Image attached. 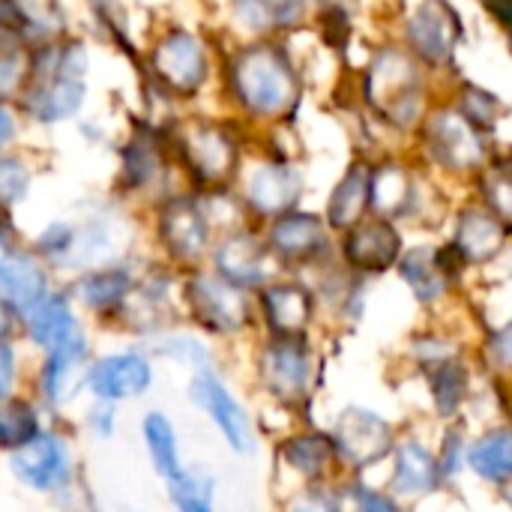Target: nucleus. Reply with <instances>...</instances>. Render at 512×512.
<instances>
[{
    "label": "nucleus",
    "instance_id": "obj_1",
    "mask_svg": "<svg viewBox=\"0 0 512 512\" xmlns=\"http://www.w3.org/2000/svg\"><path fill=\"white\" fill-rule=\"evenodd\" d=\"M252 390L267 408L291 423H315L312 408L321 390V354L312 336L261 333L249 357Z\"/></svg>",
    "mask_w": 512,
    "mask_h": 512
},
{
    "label": "nucleus",
    "instance_id": "obj_2",
    "mask_svg": "<svg viewBox=\"0 0 512 512\" xmlns=\"http://www.w3.org/2000/svg\"><path fill=\"white\" fill-rule=\"evenodd\" d=\"M180 312L183 324L213 345H237L258 333L255 294L210 267L180 273Z\"/></svg>",
    "mask_w": 512,
    "mask_h": 512
},
{
    "label": "nucleus",
    "instance_id": "obj_3",
    "mask_svg": "<svg viewBox=\"0 0 512 512\" xmlns=\"http://www.w3.org/2000/svg\"><path fill=\"white\" fill-rule=\"evenodd\" d=\"M3 471L24 495L51 504L60 492L87 474L75 423L51 420L30 444L3 456Z\"/></svg>",
    "mask_w": 512,
    "mask_h": 512
},
{
    "label": "nucleus",
    "instance_id": "obj_4",
    "mask_svg": "<svg viewBox=\"0 0 512 512\" xmlns=\"http://www.w3.org/2000/svg\"><path fill=\"white\" fill-rule=\"evenodd\" d=\"M183 396L186 405L207 420V426L216 432V438L234 459L249 462L261 453L264 444L261 420L240 396V390L231 384L222 363L186 375Z\"/></svg>",
    "mask_w": 512,
    "mask_h": 512
},
{
    "label": "nucleus",
    "instance_id": "obj_5",
    "mask_svg": "<svg viewBox=\"0 0 512 512\" xmlns=\"http://www.w3.org/2000/svg\"><path fill=\"white\" fill-rule=\"evenodd\" d=\"M228 84L240 108L261 120H282L300 102V78L291 57L270 42L246 45L228 66Z\"/></svg>",
    "mask_w": 512,
    "mask_h": 512
},
{
    "label": "nucleus",
    "instance_id": "obj_6",
    "mask_svg": "<svg viewBox=\"0 0 512 512\" xmlns=\"http://www.w3.org/2000/svg\"><path fill=\"white\" fill-rule=\"evenodd\" d=\"M87 51L78 42H45L30 57V75L21 87V105L36 123H60L78 114L84 102Z\"/></svg>",
    "mask_w": 512,
    "mask_h": 512
},
{
    "label": "nucleus",
    "instance_id": "obj_7",
    "mask_svg": "<svg viewBox=\"0 0 512 512\" xmlns=\"http://www.w3.org/2000/svg\"><path fill=\"white\" fill-rule=\"evenodd\" d=\"M183 324L180 312V273L174 267L147 264L141 267V276L126 297V303L117 309V315L102 327L105 333H114L126 342H150L153 336L174 330Z\"/></svg>",
    "mask_w": 512,
    "mask_h": 512
},
{
    "label": "nucleus",
    "instance_id": "obj_8",
    "mask_svg": "<svg viewBox=\"0 0 512 512\" xmlns=\"http://www.w3.org/2000/svg\"><path fill=\"white\" fill-rule=\"evenodd\" d=\"M96 354V330L87 327L75 339L30 354V375L27 390L45 405L54 420H72L78 405L84 402V375Z\"/></svg>",
    "mask_w": 512,
    "mask_h": 512
},
{
    "label": "nucleus",
    "instance_id": "obj_9",
    "mask_svg": "<svg viewBox=\"0 0 512 512\" xmlns=\"http://www.w3.org/2000/svg\"><path fill=\"white\" fill-rule=\"evenodd\" d=\"M327 432L333 438L342 477H369L387 465L402 426L372 405L348 402L336 411Z\"/></svg>",
    "mask_w": 512,
    "mask_h": 512
},
{
    "label": "nucleus",
    "instance_id": "obj_10",
    "mask_svg": "<svg viewBox=\"0 0 512 512\" xmlns=\"http://www.w3.org/2000/svg\"><path fill=\"white\" fill-rule=\"evenodd\" d=\"M273 486L279 495L339 483V459L327 429L318 423H294L273 438Z\"/></svg>",
    "mask_w": 512,
    "mask_h": 512
},
{
    "label": "nucleus",
    "instance_id": "obj_11",
    "mask_svg": "<svg viewBox=\"0 0 512 512\" xmlns=\"http://www.w3.org/2000/svg\"><path fill=\"white\" fill-rule=\"evenodd\" d=\"M159 384V363L144 342H120L111 348H96L87 375L84 399L111 402L120 408L144 402Z\"/></svg>",
    "mask_w": 512,
    "mask_h": 512
},
{
    "label": "nucleus",
    "instance_id": "obj_12",
    "mask_svg": "<svg viewBox=\"0 0 512 512\" xmlns=\"http://www.w3.org/2000/svg\"><path fill=\"white\" fill-rule=\"evenodd\" d=\"M171 147L177 150L183 168L204 189H222L234 180L240 165V147L234 135L204 117H192L174 126Z\"/></svg>",
    "mask_w": 512,
    "mask_h": 512
},
{
    "label": "nucleus",
    "instance_id": "obj_13",
    "mask_svg": "<svg viewBox=\"0 0 512 512\" xmlns=\"http://www.w3.org/2000/svg\"><path fill=\"white\" fill-rule=\"evenodd\" d=\"M366 96L387 123L411 126L423 108V78L414 57L399 48L378 51L366 75Z\"/></svg>",
    "mask_w": 512,
    "mask_h": 512
},
{
    "label": "nucleus",
    "instance_id": "obj_14",
    "mask_svg": "<svg viewBox=\"0 0 512 512\" xmlns=\"http://www.w3.org/2000/svg\"><path fill=\"white\" fill-rule=\"evenodd\" d=\"M156 243L162 261L177 273L204 267L213 249V225L207 210L195 198H168L156 210Z\"/></svg>",
    "mask_w": 512,
    "mask_h": 512
},
{
    "label": "nucleus",
    "instance_id": "obj_15",
    "mask_svg": "<svg viewBox=\"0 0 512 512\" xmlns=\"http://www.w3.org/2000/svg\"><path fill=\"white\" fill-rule=\"evenodd\" d=\"M396 498L408 504H426L444 492L441 471H438V456H435V438L426 435L423 429L402 426L399 441L384 465V480H381Z\"/></svg>",
    "mask_w": 512,
    "mask_h": 512
},
{
    "label": "nucleus",
    "instance_id": "obj_16",
    "mask_svg": "<svg viewBox=\"0 0 512 512\" xmlns=\"http://www.w3.org/2000/svg\"><path fill=\"white\" fill-rule=\"evenodd\" d=\"M138 276H141V267L132 258H123V261H111V264L75 273V276L63 279V285L69 288L75 306L90 321V327L102 330L117 315V309L126 303Z\"/></svg>",
    "mask_w": 512,
    "mask_h": 512
},
{
    "label": "nucleus",
    "instance_id": "obj_17",
    "mask_svg": "<svg viewBox=\"0 0 512 512\" xmlns=\"http://www.w3.org/2000/svg\"><path fill=\"white\" fill-rule=\"evenodd\" d=\"M150 72L159 87L177 99L195 96L207 81V48L189 30H168L150 51Z\"/></svg>",
    "mask_w": 512,
    "mask_h": 512
},
{
    "label": "nucleus",
    "instance_id": "obj_18",
    "mask_svg": "<svg viewBox=\"0 0 512 512\" xmlns=\"http://www.w3.org/2000/svg\"><path fill=\"white\" fill-rule=\"evenodd\" d=\"M210 270H216L222 279L246 288V291H261L267 282L279 279V261L273 258L270 246L264 237L246 231V228H234L228 234H222L213 249H210Z\"/></svg>",
    "mask_w": 512,
    "mask_h": 512
},
{
    "label": "nucleus",
    "instance_id": "obj_19",
    "mask_svg": "<svg viewBox=\"0 0 512 512\" xmlns=\"http://www.w3.org/2000/svg\"><path fill=\"white\" fill-rule=\"evenodd\" d=\"M258 330L267 336H312L318 318V297L306 282L273 279L255 291Z\"/></svg>",
    "mask_w": 512,
    "mask_h": 512
},
{
    "label": "nucleus",
    "instance_id": "obj_20",
    "mask_svg": "<svg viewBox=\"0 0 512 512\" xmlns=\"http://www.w3.org/2000/svg\"><path fill=\"white\" fill-rule=\"evenodd\" d=\"M57 288V273L21 243L0 249V303L21 321Z\"/></svg>",
    "mask_w": 512,
    "mask_h": 512
},
{
    "label": "nucleus",
    "instance_id": "obj_21",
    "mask_svg": "<svg viewBox=\"0 0 512 512\" xmlns=\"http://www.w3.org/2000/svg\"><path fill=\"white\" fill-rule=\"evenodd\" d=\"M87 327H90V321L75 306L69 288L63 282H57V288L18 321V339L30 354H42V351H51V348L75 339Z\"/></svg>",
    "mask_w": 512,
    "mask_h": 512
},
{
    "label": "nucleus",
    "instance_id": "obj_22",
    "mask_svg": "<svg viewBox=\"0 0 512 512\" xmlns=\"http://www.w3.org/2000/svg\"><path fill=\"white\" fill-rule=\"evenodd\" d=\"M279 267H309L327 258L330 252V225L327 219L303 210H288L270 219L264 234Z\"/></svg>",
    "mask_w": 512,
    "mask_h": 512
},
{
    "label": "nucleus",
    "instance_id": "obj_23",
    "mask_svg": "<svg viewBox=\"0 0 512 512\" xmlns=\"http://www.w3.org/2000/svg\"><path fill=\"white\" fill-rule=\"evenodd\" d=\"M402 252H405L402 234L393 225V219H384V216H366L351 231H345V240H342L345 267L363 279L384 276L387 270H393Z\"/></svg>",
    "mask_w": 512,
    "mask_h": 512
},
{
    "label": "nucleus",
    "instance_id": "obj_24",
    "mask_svg": "<svg viewBox=\"0 0 512 512\" xmlns=\"http://www.w3.org/2000/svg\"><path fill=\"white\" fill-rule=\"evenodd\" d=\"M480 372L483 369L480 363L471 360V354H459L420 375L426 387L429 411L438 426L453 423V420H468V408L480 387Z\"/></svg>",
    "mask_w": 512,
    "mask_h": 512
},
{
    "label": "nucleus",
    "instance_id": "obj_25",
    "mask_svg": "<svg viewBox=\"0 0 512 512\" xmlns=\"http://www.w3.org/2000/svg\"><path fill=\"white\" fill-rule=\"evenodd\" d=\"M396 270L420 306H435L453 291L465 261L453 246H417L402 252Z\"/></svg>",
    "mask_w": 512,
    "mask_h": 512
},
{
    "label": "nucleus",
    "instance_id": "obj_26",
    "mask_svg": "<svg viewBox=\"0 0 512 512\" xmlns=\"http://www.w3.org/2000/svg\"><path fill=\"white\" fill-rule=\"evenodd\" d=\"M462 42V18L447 0H423L408 18V45L414 57L444 66Z\"/></svg>",
    "mask_w": 512,
    "mask_h": 512
},
{
    "label": "nucleus",
    "instance_id": "obj_27",
    "mask_svg": "<svg viewBox=\"0 0 512 512\" xmlns=\"http://www.w3.org/2000/svg\"><path fill=\"white\" fill-rule=\"evenodd\" d=\"M429 150L447 171H477L486 162L480 129L462 111H441L429 123Z\"/></svg>",
    "mask_w": 512,
    "mask_h": 512
},
{
    "label": "nucleus",
    "instance_id": "obj_28",
    "mask_svg": "<svg viewBox=\"0 0 512 512\" xmlns=\"http://www.w3.org/2000/svg\"><path fill=\"white\" fill-rule=\"evenodd\" d=\"M303 195V174L285 162H264L258 165L243 186V201L255 216L276 219L288 210H297Z\"/></svg>",
    "mask_w": 512,
    "mask_h": 512
},
{
    "label": "nucleus",
    "instance_id": "obj_29",
    "mask_svg": "<svg viewBox=\"0 0 512 512\" xmlns=\"http://www.w3.org/2000/svg\"><path fill=\"white\" fill-rule=\"evenodd\" d=\"M138 441L147 459L150 474L159 483L174 480L186 465V450H183V435L174 423V417L165 408H144L138 417Z\"/></svg>",
    "mask_w": 512,
    "mask_h": 512
},
{
    "label": "nucleus",
    "instance_id": "obj_30",
    "mask_svg": "<svg viewBox=\"0 0 512 512\" xmlns=\"http://www.w3.org/2000/svg\"><path fill=\"white\" fill-rule=\"evenodd\" d=\"M468 477L486 489H507L512 483V420L483 423L471 432L468 444Z\"/></svg>",
    "mask_w": 512,
    "mask_h": 512
},
{
    "label": "nucleus",
    "instance_id": "obj_31",
    "mask_svg": "<svg viewBox=\"0 0 512 512\" xmlns=\"http://www.w3.org/2000/svg\"><path fill=\"white\" fill-rule=\"evenodd\" d=\"M510 228L489 207H465L456 222L453 249L465 261V267H486L501 258L507 249Z\"/></svg>",
    "mask_w": 512,
    "mask_h": 512
},
{
    "label": "nucleus",
    "instance_id": "obj_32",
    "mask_svg": "<svg viewBox=\"0 0 512 512\" xmlns=\"http://www.w3.org/2000/svg\"><path fill=\"white\" fill-rule=\"evenodd\" d=\"M144 345H147V351L156 357L159 366L180 369L183 375H192V372H198V369H207V366L222 363L216 345H213L207 336H201V333H195L192 327H186V324H180V327H174V330H165V333L153 336V339L144 342Z\"/></svg>",
    "mask_w": 512,
    "mask_h": 512
},
{
    "label": "nucleus",
    "instance_id": "obj_33",
    "mask_svg": "<svg viewBox=\"0 0 512 512\" xmlns=\"http://www.w3.org/2000/svg\"><path fill=\"white\" fill-rule=\"evenodd\" d=\"M51 420L54 417L30 390H21L3 399L0 402V459L30 444Z\"/></svg>",
    "mask_w": 512,
    "mask_h": 512
},
{
    "label": "nucleus",
    "instance_id": "obj_34",
    "mask_svg": "<svg viewBox=\"0 0 512 512\" xmlns=\"http://www.w3.org/2000/svg\"><path fill=\"white\" fill-rule=\"evenodd\" d=\"M171 512H219V477L210 465L189 462L174 480L162 483Z\"/></svg>",
    "mask_w": 512,
    "mask_h": 512
},
{
    "label": "nucleus",
    "instance_id": "obj_35",
    "mask_svg": "<svg viewBox=\"0 0 512 512\" xmlns=\"http://www.w3.org/2000/svg\"><path fill=\"white\" fill-rule=\"evenodd\" d=\"M369 180H372V171L360 162H354L345 177L336 183L333 195H330V204H327V225L330 231H351L357 222L366 219L369 213Z\"/></svg>",
    "mask_w": 512,
    "mask_h": 512
},
{
    "label": "nucleus",
    "instance_id": "obj_36",
    "mask_svg": "<svg viewBox=\"0 0 512 512\" xmlns=\"http://www.w3.org/2000/svg\"><path fill=\"white\" fill-rule=\"evenodd\" d=\"M414 180L402 165H381L369 180V210L384 219H396L408 213L414 201Z\"/></svg>",
    "mask_w": 512,
    "mask_h": 512
},
{
    "label": "nucleus",
    "instance_id": "obj_37",
    "mask_svg": "<svg viewBox=\"0 0 512 512\" xmlns=\"http://www.w3.org/2000/svg\"><path fill=\"white\" fill-rule=\"evenodd\" d=\"M471 423L468 420H453L441 423L435 432V456H438V471L444 492H453L465 477H468V444H471Z\"/></svg>",
    "mask_w": 512,
    "mask_h": 512
},
{
    "label": "nucleus",
    "instance_id": "obj_38",
    "mask_svg": "<svg viewBox=\"0 0 512 512\" xmlns=\"http://www.w3.org/2000/svg\"><path fill=\"white\" fill-rule=\"evenodd\" d=\"M237 24L252 33H273L300 24L306 0H231Z\"/></svg>",
    "mask_w": 512,
    "mask_h": 512
},
{
    "label": "nucleus",
    "instance_id": "obj_39",
    "mask_svg": "<svg viewBox=\"0 0 512 512\" xmlns=\"http://www.w3.org/2000/svg\"><path fill=\"white\" fill-rule=\"evenodd\" d=\"M165 171L162 162V150L159 141L147 132L135 135L126 147H123V168H120V186L126 192H141L147 186H153V180Z\"/></svg>",
    "mask_w": 512,
    "mask_h": 512
},
{
    "label": "nucleus",
    "instance_id": "obj_40",
    "mask_svg": "<svg viewBox=\"0 0 512 512\" xmlns=\"http://www.w3.org/2000/svg\"><path fill=\"white\" fill-rule=\"evenodd\" d=\"M30 51H27V36L0 21V99L18 96L27 75H30Z\"/></svg>",
    "mask_w": 512,
    "mask_h": 512
},
{
    "label": "nucleus",
    "instance_id": "obj_41",
    "mask_svg": "<svg viewBox=\"0 0 512 512\" xmlns=\"http://www.w3.org/2000/svg\"><path fill=\"white\" fill-rule=\"evenodd\" d=\"M339 492L348 512H417L414 504L396 498L384 483H372L369 477H342Z\"/></svg>",
    "mask_w": 512,
    "mask_h": 512
},
{
    "label": "nucleus",
    "instance_id": "obj_42",
    "mask_svg": "<svg viewBox=\"0 0 512 512\" xmlns=\"http://www.w3.org/2000/svg\"><path fill=\"white\" fill-rule=\"evenodd\" d=\"M81 441L90 444H111L120 435L123 426V408L111 405V402H99V399H84L72 417Z\"/></svg>",
    "mask_w": 512,
    "mask_h": 512
},
{
    "label": "nucleus",
    "instance_id": "obj_43",
    "mask_svg": "<svg viewBox=\"0 0 512 512\" xmlns=\"http://www.w3.org/2000/svg\"><path fill=\"white\" fill-rule=\"evenodd\" d=\"M459 354H468V348L453 339L450 333H441V330H432V333H414L408 342H405V357L411 363V369L417 375L429 372L432 366L450 360V357H459Z\"/></svg>",
    "mask_w": 512,
    "mask_h": 512
},
{
    "label": "nucleus",
    "instance_id": "obj_44",
    "mask_svg": "<svg viewBox=\"0 0 512 512\" xmlns=\"http://www.w3.org/2000/svg\"><path fill=\"white\" fill-rule=\"evenodd\" d=\"M33 168L15 153H0V216H9L30 192Z\"/></svg>",
    "mask_w": 512,
    "mask_h": 512
},
{
    "label": "nucleus",
    "instance_id": "obj_45",
    "mask_svg": "<svg viewBox=\"0 0 512 512\" xmlns=\"http://www.w3.org/2000/svg\"><path fill=\"white\" fill-rule=\"evenodd\" d=\"M477 363L486 375L492 378H507L512 381V315L495 330H486Z\"/></svg>",
    "mask_w": 512,
    "mask_h": 512
},
{
    "label": "nucleus",
    "instance_id": "obj_46",
    "mask_svg": "<svg viewBox=\"0 0 512 512\" xmlns=\"http://www.w3.org/2000/svg\"><path fill=\"white\" fill-rule=\"evenodd\" d=\"M276 512H348V507L339 492V483H327L279 495Z\"/></svg>",
    "mask_w": 512,
    "mask_h": 512
},
{
    "label": "nucleus",
    "instance_id": "obj_47",
    "mask_svg": "<svg viewBox=\"0 0 512 512\" xmlns=\"http://www.w3.org/2000/svg\"><path fill=\"white\" fill-rule=\"evenodd\" d=\"M30 375V351L21 339H0V402L27 390Z\"/></svg>",
    "mask_w": 512,
    "mask_h": 512
},
{
    "label": "nucleus",
    "instance_id": "obj_48",
    "mask_svg": "<svg viewBox=\"0 0 512 512\" xmlns=\"http://www.w3.org/2000/svg\"><path fill=\"white\" fill-rule=\"evenodd\" d=\"M54 512H108L90 474H84L81 480H75L66 492H60L51 504H48Z\"/></svg>",
    "mask_w": 512,
    "mask_h": 512
},
{
    "label": "nucleus",
    "instance_id": "obj_49",
    "mask_svg": "<svg viewBox=\"0 0 512 512\" xmlns=\"http://www.w3.org/2000/svg\"><path fill=\"white\" fill-rule=\"evenodd\" d=\"M483 207H489L507 228L512 225V171H489L483 177Z\"/></svg>",
    "mask_w": 512,
    "mask_h": 512
},
{
    "label": "nucleus",
    "instance_id": "obj_50",
    "mask_svg": "<svg viewBox=\"0 0 512 512\" xmlns=\"http://www.w3.org/2000/svg\"><path fill=\"white\" fill-rule=\"evenodd\" d=\"M477 129H483V126H495V120H498V111H501V105H498V99L492 96V93H486V90H477V87H468L465 90V99H462V108H459Z\"/></svg>",
    "mask_w": 512,
    "mask_h": 512
},
{
    "label": "nucleus",
    "instance_id": "obj_51",
    "mask_svg": "<svg viewBox=\"0 0 512 512\" xmlns=\"http://www.w3.org/2000/svg\"><path fill=\"white\" fill-rule=\"evenodd\" d=\"M15 132H18L15 111L9 108V102H6V99H0V150L15 138Z\"/></svg>",
    "mask_w": 512,
    "mask_h": 512
},
{
    "label": "nucleus",
    "instance_id": "obj_52",
    "mask_svg": "<svg viewBox=\"0 0 512 512\" xmlns=\"http://www.w3.org/2000/svg\"><path fill=\"white\" fill-rule=\"evenodd\" d=\"M483 3V9L492 15V18H498L504 27H510L512 30V0H480Z\"/></svg>",
    "mask_w": 512,
    "mask_h": 512
},
{
    "label": "nucleus",
    "instance_id": "obj_53",
    "mask_svg": "<svg viewBox=\"0 0 512 512\" xmlns=\"http://www.w3.org/2000/svg\"><path fill=\"white\" fill-rule=\"evenodd\" d=\"M0 339H18V318L0 303Z\"/></svg>",
    "mask_w": 512,
    "mask_h": 512
},
{
    "label": "nucleus",
    "instance_id": "obj_54",
    "mask_svg": "<svg viewBox=\"0 0 512 512\" xmlns=\"http://www.w3.org/2000/svg\"><path fill=\"white\" fill-rule=\"evenodd\" d=\"M498 495H501V504H504V507H507V510L512 512V483H510V486H507V489H501Z\"/></svg>",
    "mask_w": 512,
    "mask_h": 512
},
{
    "label": "nucleus",
    "instance_id": "obj_55",
    "mask_svg": "<svg viewBox=\"0 0 512 512\" xmlns=\"http://www.w3.org/2000/svg\"><path fill=\"white\" fill-rule=\"evenodd\" d=\"M246 512H261V510H246Z\"/></svg>",
    "mask_w": 512,
    "mask_h": 512
},
{
    "label": "nucleus",
    "instance_id": "obj_56",
    "mask_svg": "<svg viewBox=\"0 0 512 512\" xmlns=\"http://www.w3.org/2000/svg\"><path fill=\"white\" fill-rule=\"evenodd\" d=\"M120 512H132V510H120Z\"/></svg>",
    "mask_w": 512,
    "mask_h": 512
}]
</instances>
